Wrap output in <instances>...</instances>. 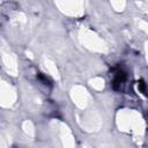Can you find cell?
I'll use <instances>...</instances> for the list:
<instances>
[{"label":"cell","mask_w":148,"mask_h":148,"mask_svg":"<svg viewBox=\"0 0 148 148\" xmlns=\"http://www.w3.org/2000/svg\"><path fill=\"white\" fill-rule=\"evenodd\" d=\"M36 81H37L38 88H39L44 94H49V92L51 91V89H52V83H51V81H50L45 75H43V74H40V73L37 74Z\"/></svg>","instance_id":"cell-2"},{"label":"cell","mask_w":148,"mask_h":148,"mask_svg":"<svg viewBox=\"0 0 148 148\" xmlns=\"http://www.w3.org/2000/svg\"><path fill=\"white\" fill-rule=\"evenodd\" d=\"M127 80V75L124 69L117 68L112 75V87L116 90H121L123 87L125 86V82Z\"/></svg>","instance_id":"cell-1"},{"label":"cell","mask_w":148,"mask_h":148,"mask_svg":"<svg viewBox=\"0 0 148 148\" xmlns=\"http://www.w3.org/2000/svg\"><path fill=\"white\" fill-rule=\"evenodd\" d=\"M17 5L13 1H6L0 6V13L1 14H10L14 10H16Z\"/></svg>","instance_id":"cell-3"}]
</instances>
